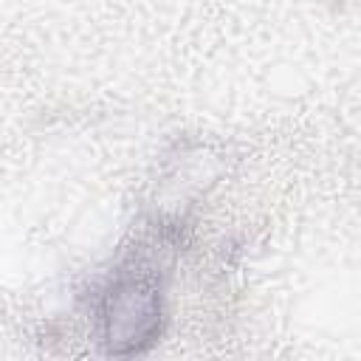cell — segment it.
<instances>
[{"label":"cell","mask_w":361,"mask_h":361,"mask_svg":"<svg viewBox=\"0 0 361 361\" xmlns=\"http://www.w3.org/2000/svg\"><path fill=\"white\" fill-rule=\"evenodd\" d=\"M161 285L152 271L127 268L99 299V341L110 355H135L161 333Z\"/></svg>","instance_id":"obj_1"}]
</instances>
